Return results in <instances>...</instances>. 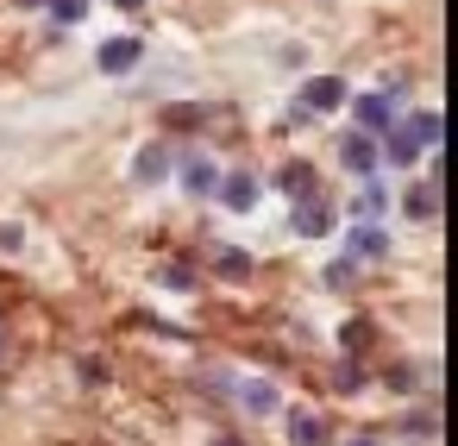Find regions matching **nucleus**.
<instances>
[{
	"label": "nucleus",
	"instance_id": "nucleus-1",
	"mask_svg": "<svg viewBox=\"0 0 458 446\" xmlns=\"http://www.w3.org/2000/svg\"><path fill=\"white\" fill-rule=\"evenodd\" d=\"M352 101V89H345V76H314V82H301V95H295V120H314V114H333V107H345Z\"/></svg>",
	"mask_w": 458,
	"mask_h": 446
},
{
	"label": "nucleus",
	"instance_id": "nucleus-2",
	"mask_svg": "<svg viewBox=\"0 0 458 446\" xmlns=\"http://www.w3.org/2000/svg\"><path fill=\"white\" fill-rule=\"evenodd\" d=\"M352 114H358V133L383 139V133L395 126V114H402V107H395V89H389V95H358V101H352Z\"/></svg>",
	"mask_w": 458,
	"mask_h": 446
},
{
	"label": "nucleus",
	"instance_id": "nucleus-3",
	"mask_svg": "<svg viewBox=\"0 0 458 446\" xmlns=\"http://www.w3.org/2000/svg\"><path fill=\"white\" fill-rule=\"evenodd\" d=\"M377 158H383V164H395V170H414V164L427 158V145H420V139H414V133L402 126V114H395V126L383 133V145H377Z\"/></svg>",
	"mask_w": 458,
	"mask_h": 446
},
{
	"label": "nucleus",
	"instance_id": "nucleus-4",
	"mask_svg": "<svg viewBox=\"0 0 458 446\" xmlns=\"http://www.w3.org/2000/svg\"><path fill=\"white\" fill-rule=\"evenodd\" d=\"M170 170L182 176V189H189L195 202H201V195H214V183H220V164H214L208 151H189V158H182V164H170Z\"/></svg>",
	"mask_w": 458,
	"mask_h": 446
},
{
	"label": "nucleus",
	"instance_id": "nucleus-5",
	"mask_svg": "<svg viewBox=\"0 0 458 446\" xmlns=\"http://www.w3.org/2000/svg\"><path fill=\"white\" fill-rule=\"evenodd\" d=\"M139 57H145V45H139V39H107V45L95 51L101 76H132V70H139Z\"/></svg>",
	"mask_w": 458,
	"mask_h": 446
},
{
	"label": "nucleus",
	"instance_id": "nucleus-6",
	"mask_svg": "<svg viewBox=\"0 0 458 446\" xmlns=\"http://www.w3.org/2000/svg\"><path fill=\"white\" fill-rule=\"evenodd\" d=\"M339 164H345L352 176H377V164H383V158H377V139H370V133H345V139H339Z\"/></svg>",
	"mask_w": 458,
	"mask_h": 446
},
{
	"label": "nucleus",
	"instance_id": "nucleus-7",
	"mask_svg": "<svg viewBox=\"0 0 458 446\" xmlns=\"http://www.w3.org/2000/svg\"><path fill=\"white\" fill-rule=\"evenodd\" d=\"M258 189H264V183H258L251 170H233V176H220V183H214V195H220V208H233V214H251V202H258Z\"/></svg>",
	"mask_w": 458,
	"mask_h": 446
},
{
	"label": "nucleus",
	"instance_id": "nucleus-8",
	"mask_svg": "<svg viewBox=\"0 0 458 446\" xmlns=\"http://www.w3.org/2000/svg\"><path fill=\"white\" fill-rule=\"evenodd\" d=\"M289 227H295L301 239H327V233H333V208H327V202H314V195H295Z\"/></svg>",
	"mask_w": 458,
	"mask_h": 446
},
{
	"label": "nucleus",
	"instance_id": "nucleus-9",
	"mask_svg": "<svg viewBox=\"0 0 458 446\" xmlns=\"http://www.w3.org/2000/svg\"><path fill=\"white\" fill-rule=\"evenodd\" d=\"M383 252H389V233H383L377 220H352V233H345V258L364 264V258H383Z\"/></svg>",
	"mask_w": 458,
	"mask_h": 446
},
{
	"label": "nucleus",
	"instance_id": "nucleus-10",
	"mask_svg": "<svg viewBox=\"0 0 458 446\" xmlns=\"http://www.w3.org/2000/svg\"><path fill=\"white\" fill-rule=\"evenodd\" d=\"M233 390H239V402H245L251 415H276V408H283V390H276L270 377H239Z\"/></svg>",
	"mask_w": 458,
	"mask_h": 446
},
{
	"label": "nucleus",
	"instance_id": "nucleus-11",
	"mask_svg": "<svg viewBox=\"0 0 458 446\" xmlns=\"http://www.w3.org/2000/svg\"><path fill=\"white\" fill-rule=\"evenodd\" d=\"M170 164H176V158H170V145H145V151L132 158V183H145V189H151V183H164V176H170Z\"/></svg>",
	"mask_w": 458,
	"mask_h": 446
},
{
	"label": "nucleus",
	"instance_id": "nucleus-12",
	"mask_svg": "<svg viewBox=\"0 0 458 446\" xmlns=\"http://www.w3.org/2000/svg\"><path fill=\"white\" fill-rule=\"evenodd\" d=\"M402 214H408V220H433V214H439V183H433V176L414 183V189L402 195Z\"/></svg>",
	"mask_w": 458,
	"mask_h": 446
},
{
	"label": "nucleus",
	"instance_id": "nucleus-13",
	"mask_svg": "<svg viewBox=\"0 0 458 446\" xmlns=\"http://www.w3.org/2000/svg\"><path fill=\"white\" fill-rule=\"evenodd\" d=\"M289 446H327V421L308 408H289Z\"/></svg>",
	"mask_w": 458,
	"mask_h": 446
},
{
	"label": "nucleus",
	"instance_id": "nucleus-14",
	"mask_svg": "<svg viewBox=\"0 0 458 446\" xmlns=\"http://www.w3.org/2000/svg\"><path fill=\"white\" fill-rule=\"evenodd\" d=\"M402 126H408V133H414L427 151H433V145H439V133H445V120H439L433 107H420V114H402Z\"/></svg>",
	"mask_w": 458,
	"mask_h": 446
},
{
	"label": "nucleus",
	"instance_id": "nucleus-15",
	"mask_svg": "<svg viewBox=\"0 0 458 446\" xmlns=\"http://www.w3.org/2000/svg\"><path fill=\"white\" fill-rule=\"evenodd\" d=\"M383 208H389V202H383V189H377V183L364 176V189H358V208H352V214H358V220H377Z\"/></svg>",
	"mask_w": 458,
	"mask_h": 446
},
{
	"label": "nucleus",
	"instance_id": "nucleus-16",
	"mask_svg": "<svg viewBox=\"0 0 458 446\" xmlns=\"http://www.w3.org/2000/svg\"><path fill=\"white\" fill-rule=\"evenodd\" d=\"M45 7H51L57 26H82L89 20V0H45Z\"/></svg>",
	"mask_w": 458,
	"mask_h": 446
},
{
	"label": "nucleus",
	"instance_id": "nucleus-17",
	"mask_svg": "<svg viewBox=\"0 0 458 446\" xmlns=\"http://www.w3.org/2000/svg\"><path fill=\"white\" fill-rule=\"evenodd\" d=\"M276 183H283L289 195H314V170H308V164H289V170H283Z\"/></svg>",
	"mask_w": 458,
	"mask_h": 446
},
{
	"label": "nucleus",
	"instance_id": "nucleus-18",
	"mask_svg": "<svg viewBox=\"0 0 458 446\" xmlns=\"http://www.w3.org/2000/svg\"><path fill=\"white\" fill-rule=\"evenodd\" d=\"M220 277H226V283H245V277H251V258H245V252H220Z\"/></svg>",
	"mask_w": 458,
	"mask_h": 446
},
{
	"label": "nucleus",
	"instance_id": "nucleus-19",
	"mask_svg": "<svg viewBox=\"0 0 458 446\" xmlns=\"http://www.w3.org/2000/svg\"><path fill=\"white\" fill-rule=\"evenodd\" d=\"M352 277H358V258H339V264H333V270H327V289H345V283H352Z\"/></svg>",
	"mask_w": 458,
	"mask_h": 446
},
{
	"label": "nucleus",
	"instance_id": "nucleus-20",
	"mask_svg": "<svg viewBox=\"0 0 458 446\" xmlns=\"http://www.w3.org/2000/svg\"><path fill=\"white\" fill-rule=\"evenodd\" d=\"M26 245V227L20 220H0V252H20Z\"/></svg>",
	"mask_w": 458,
	"mask_h": 446
},
{
	"label": "nucleus",
	"instance_id": "nucleus-21",
	"mask_svg": "<svg viewBox=\"0 0 458 446\" xmlns=\"http://www.w3.org/2000/svg\"><path fill=\"white\" fill-rule=\"evenodd\" d=\"M164 289H195V270H189V264H170V270H164Z\"/></svg>",
	"mask_w": 458,
	"mask_h": 446
},
{
	"label": "nucleus",
	"instance_id": "nucleus-22",
	"mask_svg": "<svg viewBox=\"0 0 458 446\" xmlns=\"http://www.w3.org/2000/svg\"><path fill=\"white\" fill-rule=\"evenodd\" d=\"M333 383H339V390H358V383H364V371H358V365H339V371H333Z\"/></svg>",
	"mask_w": 458,
	"mask_h": 446
},
{
	"label": "nucleus",
	"instance_id": "nucleus-23",
	"mask_svg": "<svg viewBox=\"0 0 458 446\" xmlns=\"http://www.w3.org/2000/svg\"><path fill=\"white\" fill-rule=\"evenodd\" d=\"M345 446H377V440H370V433H352V440H345Z\"/></svg>",
	"mask_w": 458,
	"mask_h": 446
},
{
	"label": "nucleus",
	"instance_id": "nucleus-24",
	"mask_svg": "<svg viewBox=\"0 0 458 446\" xmlns=\"http://www.w3.org/2000/svg\"><path fill=\"white\" fill-rule=\"evenodd\" d=\"M208 446H239V440H233V433H220V440H208Z\"/></svg>",
	"mask_w": 458,
	"mask_h": 446
},
{
	"label": "nucleus",
	"instance_id": "nucleus-25",
	"mask_svg": "<svg viewBox=\"0 0 458 446\" xmlns=\"http://www.w3.org/2000/svg\"><path fill=\"white\" fill-rule=\"evenodd\" d=\"M114 7H126V13H132V7H145V0H114Z\"/></svg>",
	"mask_w": 458,
	"mask_h": 446
},
{
	"label": "nucleus",
	"instance_id": "nucleus-26",
	"mask_svg": "<svg viewBox=\"0 0 458 446\" xmlns=\"http://www.w3.org/2000/svg\"><path fill=\"white\" fill-rule=\"evenodd\" d=\"M20 7H45V0H20Z\"/></svg>",
	"mask_w": 458,
	"mask_h": 446
}]
</instances>
